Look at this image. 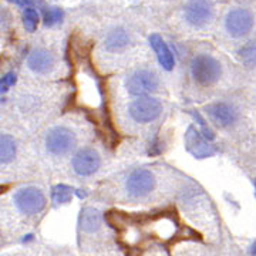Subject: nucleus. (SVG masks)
Instances as JSON below:
<instances>
[{"label": "nucleus", "mask_w": 256, "mask_h": 256, "mask_svg": "<svg viewBox=\"0 0 256 256\" xmlns=\"http://www.w3.org/2000/svg\"><path fill=\"white\" fill-rule=\"evenodd\" d=\"M191 74L194 80L200 86L210 87L220 80L222 68L220 62L212 56L200 54L195 56L191 62Z\"/></svg>", "instance_id": "nucleus-1"}, {"label": "nucleus", "mask_w": 256, "mask_h": 256, "mask_svg": "<svg viewBox=\"0 0 256 256\" xmlns=\"http://www.w3.org/2000/svg\"><path fill=\"white\" fill-rule=\"evenodd\" d=\"M14 204L18 210L26 215H34L44 210L46 206V196L36 186H26L20 188L14 194Z\"/></svg>", "instance_id": "nucleus-2"}, {"label": "nucleus", "mask_w": 256, "mask_h": 256, "mask_svg": "<svg viewBox=\"0 0 256 256\" xmlns=\"http://www.w3.org/2000/svg\"><path fill=\"white\" fill-rule=\"evenodd\" d=\"M128 112H130V117L134 121L146 124V122L156 121L161 116L162 104H161V101L156 100L154 97H141V98L131 102Z\"/></svg>", "instance_id": "nucleus-3"}, {"label": "nucleus", "mask_w": 256, "mask_h": 256, "mask_svg": "<svg viewBox=\"0 0 256 256\" xmlns=\"http://www.w3.org/2000/svg\"><path fill=\"white\" fill-rule=\"evenodd\" d=\"M126 88L131 96H136L140 98L148 97V94L154 92L158 88V78L152 72L137 70L127 77Z\"/></svg>", "instance_id": "nucleus-4"}, {"label": "nucleus", "mask_w": 256, "mask_h": 256, "mask_svg": "<svg viewBox=\"0 0 256 256\" xmlns=\"http://www.w3.org/2000/svg\"><path fill=\"white\" fill-rule=\"evenodd\" d=\"M76 146V136L67 127L52 128L46 136V146L53 156H64Z\"/></svg>", "instance_id": "nucleus-5"}, {"label": "nucleus", "mask_w": 256, "mask_h": 256, "mask_svg": "<svg viewBox=\"0 0 256 256\" xmlns=\"http://www.w3.org/2000/svg\"><path fill=\"white\" fill-rule=\"evenodd\" d=\"M254 14L246 9H234L229 12L225 18L226 32L232 37H244L254 28Z\"/></svg>", "instance_id": "nucleus-6"}, {"label": "nucleus", "mask_w": 256, "mask_h": 256, "mask_svg": "<svg viewBox=\"0 0 256 256\" xmlns=\"http://www.w3.org/2000/svg\"><path fill=\"white\" fill-rule=\"evenodd\" d=\"M126 188L128 194L132 196H146L156 188V176L148 170L138 168L128 175Z\"/></svg>", "instance_id": "nucleus-7"}, {"label": "nucleus", "mask_w": 256, "mask_h": 256, "mask_svg": "<svg viewBox=\"0 0 256 256\" xmlns=\"http://www.w3.org/2000/svg\"><path fill=\"white\" fill-rule=\"evenodd\" d=\"M212 14L214 6L210 0H190L184 8L185 20L195 28L205 26L212 18Z\"/></svg>", "instance_id": "nucleus-8"}, {"label": "nucleus", "mask_w": 256, "mask_h": 256, "mask_svg": "<svg viewBox=\"0 0 256 256\" xmlns=\"http://www.w3.org/2000/svg\"><path fill=\"white\" fill-rule=\"evenodd\" d=\"M73 170L74 172L80 176H90L98 171L101 165V158L98 152L92 148H82L73 156Z\"/></svg>", "instance_id": "nucleus-9"}, {"label": "nucleus", "mask_w": 256, "mask_h": 256, "mask_svg": "<svg viewBox=\"0 0 256 256\" xmlns=\"http://www.w3.org/2000/svg\"><path fill=\"white\" fill-rule=\"evenodd\" d=\"M185 146L195 158H208L216 154V148L202 136L195 127H190L185 134Z\"/></svg>", "instance_id": "nucleus-10"}, {"label": "nucleus", "mask_w": 256, "mask_h": 256, "mask_svg": "<svg viewBox=\"0 0 256 256\" xmlns=\"http://www.w3.org/2000/svg\"><path fill=\"white\" fill-rule=\"evenodd\" d=\"M206 112H208L210 120L220 127H229L238 118L236 110L230 104L222 102V101L212 102L210 106H206Z\"/></svg>", "instance_id": "nucleus-11"}, {"label": "nucleus", "mask_w": 256, "mask_h": 256, "mask_svg": "<svg viewBox=\"0 0 256 256\" xmlns=\"http://www.w3.org/2000/svg\"><path fill=\"white\" fill-rule=\"evenodd\" d=\"M28 66L32 72L38 74L47 73L48 70H52V67L54 66V56L48 50L44 48H36L33 50L28 57Z\"/></svg>", "instance_id": "nucleus-12"}, {"label": "nucleus", "mask_w": 256, "mask_h": 256, "mask_svg": "<svg viewBox=\"0 0 256 256\" xmlns=\"http://www.w3.org/2000/svg\"><path fill=\"white\" fill-rule=\"evenodd\" d=\"M150 44L154 48L156 58H158L160 64L162 66V68L168 70V72L172 70L175 66L174 54H172V52L170 50V47L166 46L164 38L160 36V34H151V36H150Z\"/></svg>", "instance_id": "nucleus-13"}, {"label": "nucleus", "mask_w": 256, "mask_h": 256, "mask_svg": "<svg viewBox=\"0 0 256 256\" xmlns=\"http://www.w3.org/2000/svg\"><path fill=\"white\" fill-rule=\"evenodd\" d=\"M102 222L100 210H94V208H86L82 210V216H80V225L84 232L92 234L96 230H98Z\"/></svg>", "instance_id": "nucleus-14"}, {"label": "nucleus", "mask_w": 256, "mask_h": 256, "mask_svg": "<svg viewBox=\"0 0 256 256\" xmlns=\"http://www.w3.org/2000/svg\"><path fill=\"white\" fill-rule=\"evenodd\" d=\"M128 43H130V36L124 28H116L106 37L104 47L107 52H118V50H122L124 47H127Z\"/></svg>", "instance_id": "nucleus-15"}, {"label": "nucleus", "mask_w": 256, "mask_h": 256, "mask_svg": "<svg viewBox=\"0 0 256 256\" xmlns=\"http://www.w3.org/2000/svg\"><path fill=\"white\" fill-rule=\"evenodd\" d=\"M16 156V142L14 140L4 134L0 138V160L2 164H9L13 161V158Z\"/></svg>", "instance_id": "nucleus-16"}, {"label": "nucleus", "mask_w": 256, "mask_h": 256, "mask_svg": "<svg viewBox=\"0 0 256 256\" xmlns=\"http://www.w3.org/2000/svg\"><path fill=\"white\" fill-rule=\"evenodd\" d=\"M73 192V188H70L64 184H58V185L53 186V190H52V200L56 204H67V202L72 201Z\"/></svg>", "instance_id": "nucleus-17"}, {"label": "nucleus", "mask_w": 256, "mask_h": 256, "mask_svg": "<svg viewBox=\"0 0 256 256\" xmlns=\"http://www.w3.org/2000/svg\"><path fill=\"white\" fill-rule=\"evenodd\" d=\"M240 56V60L242 63L245 64L249 68H256V44L255 43H250L246 44L245 47L240 48L239 52Z\"/></svg>", "instance_id": "nucleus-18"}, {"label": "nucleus", "mask_w": 256, "mask_h": 256, "mask_svg": "<svg viewBox=\"0 0 256 256\" xmlns=\"http://www.w3.org/2000/svg\"><path fill=\"white\" fill-rule=\"evenodd\" d=\"M38 24V13L36 10L28 8V9L23 12V26L28 32H34Z\"/></svg>", "instance_id": "nucleus-19"}, {"label": "nucleus", "mask_w": 256, "mask_h": 256, "mask_svg": "<svg viewBox=\"0 0 256 256\" xmlns=\"http://www.w3.org/2000/svg\"><path fill=\"white\" fill-rule=\"evenodd\" d=\"M63 10L58 9V8H53V9L46 12V14H44V24L48 26V28H52V26H54L57 23H60L63 20Z\"/></svg>", "instance_id": "nucleus-20"}, {"label": "nucleus", "mask_w": 256, "mask_h": 256, "mask_svg": "<svg viewBox=\"0 0 256 256\" xmlns=\"http://www.w3.org/2000/svg\"><path fill=\"white\" fill-rule=\"evenodd\" d=\"M191 114L194 116V117H195V120L200 122V126H201V128H202V136L206 138L208 141L214 140V138H215V134H214V131H212V130H210V128L208 127L206 124H205V120L202 118L198 112H191Z\"/></svg>", "instance_id": "nucleus-21"}, {"label": "nucleus", "mask_w": 256, "mask_h": 256, "mask_svg": "<svg viewBox=\"0 0 256 256\" xmlns=\"http://www.w3.org/2000/svg\"><path fill=\"white\" fill-rule=\"evenodd\" d=\"M14 84H16V74L8 73L4 77H3V78H2V82H0V86H2V92L9 90V87L14 86Z\"/></svg>", "instance_id": "nucleus-22"}, {"label": "nucleus", "mask_w": 256, "mask_h": 256, "mask_svg": "<svg viewBox=\"0 0 256 256\" xmlns=\"http://www.w3.org/2000/svg\"><path fill=\"white\" fill-rule=\"evenodd\" d=\"M250 256H256V240L252 244V246H250Z\"/></svg>", "instance_id": "nucleus-23"}, {"label": "nucleus", "mask_w": 256, "mask_h": 256, "mask_svg": "<svg viewBox=\"0 0 256 256\" xmlns=\"http://www.w3.org/2000/svg\"><path fill=\"white\" fill-rule=\"evenodd\" d=\"M239 3H250V2H254V0H236Z\"/></svg>", "instance_id": "nucleus-24"}]
</instances>
